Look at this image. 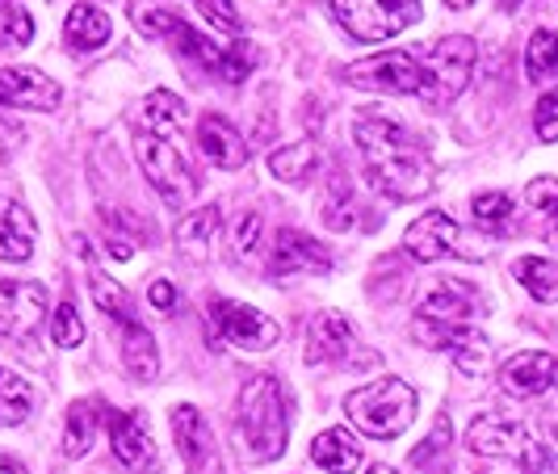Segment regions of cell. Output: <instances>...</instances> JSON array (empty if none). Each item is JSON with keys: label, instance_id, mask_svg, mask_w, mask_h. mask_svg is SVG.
<instances>
[{"label": "cell", "instance_id": "cell-18", "mask_svg": "<svg viewBox=\"0 0 558 474\" xmlns=\"http://www.w3.org/2000/svg\"><path fill=\"white\" fill-rule=\"evenodd\" d=\"M500 387L517 399H533L558 387V357L555 353H517L500 365Z\"/></svg>", "mask_w": 558, "mask_h": 474}, {"label": "cell", "instance_id": "cell-6", "mask_svg": "<svg viewBox=\"0 0 558 474\" xmlns=\"http://www.w3.org/2000/svg\"><path fill=\"white\" fill-rule=\"evenodd\" d=\"M344 81L357 88H378V93H408L428 106L433 97V76L420 51H387V56L362 59L344 72Z\"/></svg>", "mask_w": 558, "mask_h": 474}, {"label": "cell", "instance_id": "cell-4", "mask_svg": "<svg viewBox=\"0 0 558 474\" xmlns=\"http://www.w3.org/2000/svg\"><path fill=\"white\" fill-rule=\"evenodd\" d=\"M475 315H478L475 290H471L466 281H441V285L424 299L412 332H416V340L428 344V349H458V344H466V340L475 336V328H471Z\"/></svg>", "mask_w": 558, "mask_h": 474}, {"label": "cell", "instance_id": "cell-37", "mask_svg": "<svg viewBox=\"0 0 558 474\" xmlns=\"http://www.w3.org/2000/svg\"><path fill=\"white\" fill-rule=\"evenodd\" d=\"M51 340H56L59 349H76L84 340V324L72 303H59L56 315H51Z\"/></svg>", "mask_w": 558, "mask_h": 474}, {"label": "cell", "instance_id": "cell-31", "mask_svg": "<svg viewBox=\"0 0 558 474\" xmlns=\"http://www.w3.org/2000/svg\"><path fill=\"white\" fill-rule=\"evenodd\" d=\"M88 290H93L97 307L106 311L110 319H118L122 328H126V324H135V307H131V294H126V290H122V285H118L113 278H106L101 269H93V274H88Z\"/></svg>", "mask_w": 558, "mask_h": 474}, {"label": "cell", "instance_id": "cell-32", "mask_svg": "<svg viewBox=\"0 0 558 474\" xmlns=\"http://www.w3.org/2000/svg\"><path fill=\"white\" fill-rule=\"evenodd\" d=\"M29 403H34V399H29L26 378L0 365V428L22 424V420L29 416Z\"/></svg>", "mask_w": 558, "mask_h": 474}, {"label": "cell", "instance_id": "cell-25", "mask_svg": "<svg viewBox=\"0 0 558 474\" xmlns=\"http://www.w3.org/2000/svg\"><path fill=\"white\" fill-rule=\"evenodd\" d=\"M122 362L126 369L140 378V382H151L160 374V349H156V336L143 328L140 319L126 324V336H122Z\"/></svg>", "mask_w": 558, "mask_h": 474}, {"label": "cell", "instance_id": "cell-27", "mask_svg": "<svg viewBox=\"0 0 558 474\" xmlns=\"http://www.w3.org/2000/svg\"><path fill=\"white\" fill-rule=\"evenodd\" d=\"M512 278L530 290L537 303H558V265L546 256H521L512 265Z\"/></svg>", "mask_w": 558, "mask_h": 474}, {"label": "cell", "instance_id": "cell-41", "mask_svg": "<svg viewBox=\"0 0 558 474\" xmlns=\"http://www.w3.org/2000/svg\"><path fill=\"white\" fill-rule=\"evenodd\" d=\"M231 248H235V256H256V248H260V215H244L240 223L231 227Z\"/></svg>", "mask_w": 558, "mask_h": 474}, {"label": "cell", "instance_id": "cell-15", "mask_svg": "<svg viewBox=\"0 0 558 474\" xmlns=\"http://www.w3.org/2000/svg\"><path fill=\"white\" fill-rule=\"evenodd\" d=\"M210 319H215V332L240 344V349H274L278 344V324L265 319L260 311L244 307V303H227V299H210Z\"/></svg>", "mask_w": 558, "mask_h": 474}, {"label": "cell", "instance_id": "cell-46", "mask_svg": "<svg viewBox=\"0 0 558 474\" xmlns=\"http://www.w3.org/2000/svg\"><path fill=\"white\" fill-rule=\"evenodd\" d=\"M500 9H508V13H512V9H521V0H500Z\"/></svg>", "mask_w": 558, "mask_h": 474}, {"label": "cell", "instance_id": "cell-45", "mask_svg": "<svg viewBox=\"0 0 558 474\" xmlns=\"http://www.w3.org/2000/svg\"><path fill=\"white\" fill-rule=\"evenodd\" d=\"M449 9H466V4H475V0H446Z\"/></svg>", "mask_w": 558, "mask_h": 474}, {"label": "cell", "instance_id": "cell-44", "mask_svg": "<svg viewBox=\"0 0 558 474\" xmlns=\"http://www.w3.org/2000/svg\"><path fill=\"white\" fill-rule=\"evenodd\" d=\"M365 474H399V471H395V466H369Z\"/></svg>", "mask_w": 558, "mask_h": 474}, {"label": "cell", "instance_id": "cell-17", "mask_svg": "<svg viewBox=\"0 0 558 474\" xmlns=\"http://www.w3.org/2000/svg\"><path fill=\"white\" fill-rule=\"evenodd\" d=\"M63 101L59 81H51L38 68H4L0 72V106H17V110H56Z\"/></svg>", "mask_w": 558, "mask_h": 474}, {"label": "cell", "instance_id": "cell-33", "mask_svg": "<svg viewBox=\"0 0 558 474\" xmlns=\"http://www.w3.org/2000/svg\"><path fill=\"white\" fill-rule=\"evenodd\" d=\"M525 68H530V81H550L558 76V34L555 29H537L525 47Z\"/></svg>", "mask_w": 558, "mask_h": 474}, {"label": "cell", "instance_id": "cell-19", "mask_svg": "<svg viewBox=\"0 0 558 474\" xmlns=\"http://www.w3.org/2000/svg\"><path fill=\"white\" fill-rule=\"evenodd\" d=\"M197 147L206 151L210 165L223 168V172H235V168H244V160H248V143L240 139V131L227 118H219V113H206L197 122Z\"/></svg>", "mask_w": 558, "mask_h": 474}, {"label": "cell", "instance_id": "cell-35", "mask_svg": "<svg viewBox=\"0 0 558 474\" xmlns=\"http://www.w3.org/2000/svg\"><path fill=\"white\" fill-rule=\"evenodd\" d=\"M475 223L487 231V235H500L504 227L512 223V197L508 194H478L475 206H471Z\"/></svg>", "mask_w": 558, "mask_h": 474}, {"label": "cell", "instance_id": "cell-29", "mask_svg": "<svg viewBox=\"0 0 558 474\" xmlns=\"http://www.w3.org/2000/svg\"><path fill=\"white\" fill-rule=\"evenodd\" d=\"M223 227V215H219V206H197L190 219H181L177 227V244L185 252H197V256H206L210 248V240H215V231Z\"/></svg>", "mask_w": 558, "mask_h": 474}, {"label": "cell", "instance_id": "cell-39", "mask_svg": "<svg viewBox=\"0 0 558 474\" xmlns=\"http://www.w3.org/2000/svg\"><path fill=\"white\" fill-rule=\"evenodd\" d=\"M197 9H202V17H206L215 29H223V34H235V38H240L244 22H240V13H235L231 0H197Z\"/></svg>", "mask_w": 558, "mask_h": 474}, {"label": "cell", "instance_id": "cell-3", "mask_svg": "<svg viewBox=\"0 0 558 474\" xmlns=\"http://www.w3.org/2000/svg\"><path fill=\"white\" fill-rule=\"evenodd\" d=\"M240 433L248 441V453L256 462H274L286 453L290 437V412L274 374H256L240 391Z\"/></svg>", "mask_w": 558, "mask_h": 474}, {"label": "cell", "instance_id": "cell-13", "mask_svg": "<svg viewBox=\"0 0 558 474\" xmlns=\"http://www.w3.org/2000/svg\"><path fill=\"white\" fill-rule=\"evenodd\" d=\"M47 319V285L0 278V336L26 340Z\"/></svg>", "mask_w": 558, "mask_h": 474}, {"label": "cell", "instance_id": "cell-36", "mask_svg": "<svg viewBox=\"0 0 558 474\" xmlns=\"http://www.w3.org/2000/svg\"><path fill=\"white\" fill-rule=\"evenodd\" d=\"M530 202L537 206V215L550 223V235H555V244H558V181L555 177H537V181H530Z\"/></svg>", "mask_w": 558, "mask_h": 474}, {"label": "cell", "instance_id": "cell-34", "mask_svg": "<svg viewBox=\"0 0 558 474\" xmlns=\"http://www.w3.org/2000/svg\"><path fill=\"white\" fill-rule=\"evenodd\" d=\"M34 38V17L22 4H4L0 9V51H22Z\"/></svg>", "mask_w": 558, "mask_h": 474}, {"label": "cell", "instance_id": "cell-16", "mask_svg": "<svg viewBox=\"0 0 558 474\" xmlns=\"http://www.w3.org/2000/svg\"><path fill=\"white\" fill-rule=\"evenodd\" d=\"M332 269V252L303 231H278L269 244V274L274 278H294V274H324Z\"/></svg>", "mask_w": 558, "mask_h": 474}, {"label": "cell", "instance_id": "cell-11", "mask_svg": "<svg viewBox=\"0 0 558 474\" xmlns=\"http://www.w3.org/2000/svg\"><path fill=\"white\" fill-rule=\"evenodd\" d=\"M403 248H408V256L424 260V265L446 260V256H458V260H483V248H471V244L462 240V231H458V223L449 219L446 210H428V215H420L416 223L403 231Z\"/></svg>", "mask_w": 558, "mask_h": 474}, {"label": "cell", "instance_id": "cell-23", "mask_svg": "<svg viewBox=\"0 0 558 474\" xmlns=\"http://www.w3.org/2000/svg\"><path fill=\"white\" fill-rule=\"evenodd\" d=\"M311 462L332 474H353L362 466V446L344 428H328V433H319L311 441Z\"/></svg>", "mask_w": 558, "mask_h": 474}, {"label": "cell", "instance_id": "cell-1", "mask_svg": "<svg viewBox=\"0 0 558 474\" xmlns=\"http://www.w3.org/2000/svg\"><path fill=\"white\" fill-rule=\"evenodd\" d=\"M353 139L365 160V177L378 194L391 202H420L433 194V160L424 139L412 131L383 122V118H362L353 126Z\"/></svg>", "mask_w": 558, "mask_h": 474}, {"label": "cell", "instance_id": "cell-2", "mask_svg": "<svg viewBox=\"0 0 558 474\" xmlns=\"http://www.w3.org/2000/svg\"><path fill=\"white\" fill-rule=\"evenodd\" d=\"M135 22H140V29L156 34V38H172L181 56L194 59L197 68H206V72H215V76H223V81H231V84L248 81V72L256 68V59H260L248 38H231V47H219V42H210L206 34H197L194 26H185L177 13L147 9Z\"/></svg>", "mask_w": 558, "mask_h": 474}, {"label": "cell", "instance_id": "cell-22", "mask_svg": "<svg viewBox=\"0 0 558 474\" xmlns=\"http://www.w3.org/2000/svg\"><path fill=\"white\" fill-rule=\"evenodd\" d=\"M110 416V408L97 399H76L72 408H68V420H63V453L68 458H81L88 453V446L97 441V424Z\"/></svg>", "mask_w": 558, "mask_h": 474}, {"label": "cell", "instance_id": "cell-5", "mask_svg": "<svg viewBox=\"0 0 558 474\" xmlns=\"http://www.w3.org/2000/svg\"><path fill=\"white\" fill-rule=\"evenodd\" d=\"M349 420L374 441H395L416 420V391L403 378H378L344 399Z\"/></svg>", "mask_w": 558, "mask_h": 474}, {"label": "cell", "instance_id": "cell-7", "mask_svg": "<svg viewBox=\"0 0 558 474\" xmlns=\"http://www.w3.org/2000/svg\"><path fill=\"white\" fill-rule=\"evenodd\" d=\"M336 22L357 42H387L420 22V0H332Z\"/></svg>", "mask_w": 558, "mask_h": 474}, {"label": "cell", "instance_id": "cell-26", "mask_svg": "<svg viewBox=\"0 0 558 474\" xmlns=\"http://www.w3.org/2000/svg\"><path fill=\"white\" fill-rule=\"evenodd\" d=\"M449 449H453V428H449V416L441 412L437 424H433V433L412 449V471H424V474H449Z\"/></svg>", "mask_w": 558, "mask_h": 474}, {"label": "cell", "instance_id": "cell-28", "mask_svg": "<svg viewBox=\"0 0 558 474\" xmlns=\"http://www.w3.org/2000/svg\"><path fill=\"white\" fill-rule=\"evenodd\" d=\"M143 118H147V131H151V135L172 139V135L185 126V118H190V113H185V101H181L177 93H165V88H160V93H151V97H147Z\"/></svg>", "mask_w": 558, "mask_h": 474}, {"label": "cell", "instance_id": "cell-10", "mask_svg": "<svg viewBox=\"0 0 558 474\" xmlns=\"http://www.w3.org/2000/svg\"><path fill=\"white\" fill-rule=\"evenodd\" d=\"M466 446L475 449L478 458H512L525 471H542L546 466V449L537 446V437H533L525 424H517V420L478 416L466 428Z\"/></svg>", "mask_w": 558, "mask_h": 474}, {"label": "cell", "instance_id": "cell-12", "mask_svg": "<svg viewBox=\"0 0 558 474\" xmlns=\"http://www.w3.org/2000/svg\"><path fill=\"white\" fill-rule=\"evenodd\" d=\"M172 437H177V449H181L190 474H223V449H219L210 424L197 408H190V403L172 408Z\"/></svg>", "mask_w": 558, "mask_h": 474}, {"label": "cell", "instance_id": "cell-40", "mask_svg": "<svg viewBox=\"0 0 558 474\" xmlns=\"http://www.w3.org/2000/svg\"><path fill=\"white\" fill-rule=\"evenodd\" d=\"M533 131H537L542 143H558V88H550V93L537 101V110H533Z\"/></svg>", "mask_w": 558, "mask_h": 474}, {"label": "cell", "instance_id": "cell-14", "mask_svg": "<svg viewBox=\"0 0 558 474\" xmlns=\"http://www.w3.org/2000/svg\"><path fill=\"white\" fill-rule=\"evenodd\" d=\"M110 446L113 458L126 466L131 474H151L160 471V449L147 433L143 412H110Z\"/></svg>", "mask_w": 558, "mask_h": 474}, {"label": "cell", "instance_id": "cell-30", "mask_svg": "<svg viewBox=\"0 0 558 474\" xmlns=\"http://www.w3.org/2000/svg\"><path fill=\"white\" fill-rule=\"evenodd\" d=\"M315 168H319V147H315V143L281 147V151L269 156V172H274L278 181H307Z\"/></svg>", "mask_w": 558, "mask_h": 474}, {"label": "cell", "instance_id": "cell-24", "mask_svg": "<svg viewBox=\"0 0 558 474\" xmlns=\"http://www.w3.org/2000/svg\"><path fill=\"white\" fill-rule=\"evenodd\" d=\"M38 227L17 202H0V260H26Z\"/></svg>", "mask_w": 558, "mask_h": 474}, {"label": "cell", "instance_id": "cell-20", "mask_svg": "<svg viewBox=\"0 0 558 474\" xmlns=\"http://www.w3.org/2000/svg\"><path fill=\"white\" fill-rule=\"evenodd\" d=\"M63 42L76 51V56H93L110 42V17L97 9V4H76L63 22Z\"/></svg>", "mask_w": 558, "mask_h": 474}, {"label": "cell", "instance_id": "cell-42", "mask_svg": "<svg viewBox=\"0 0 558 474\" xmlns=\"http://www.w3.org/2000/svg\"><path fill=\"white\" fill-rule=\"evenodd\" d=\"M147 299H151V307L160 311V315H172V311H177V290H172L168 281H151Z\"/></svg>", "mask_w": 558, "mask_h": 474}, {"label": "cell", "instance_id": "cell-43", "mask_svg": "<svg viewBox=\"0 0 558 474\" xmlns=\"http://www.w3.org/2000/svg\"><path fill=\"white\" fill-rule=\"evenodd\" d=\"M0 474H26V471H22V462H13V458L0 453Z\"/></svg>", "mask_w": 558, "mask_h": 474}, {"label": "cell", "instance_id": "cell-8", "mask_svg": "<svg viewBox=\"0 0 558 474\" xmlns=\"http://www.w3.org/2000/svg\"><path fill=\"white\" fill-rule=\"evenodd\" d=\"M135 156H140L143 172L151 181V190L172 202V206H190L197 197V177L190 172L185 156L165 139V135H151V131H140L135 135Z\"/></svg>", "mask_w": 558, "mask_h": 474}, {"label": "cell", "instance_id": "cell-9", "mask_svg": "<svg viewBox=\"0 0 558 474\" xmlns=\"http://www.w3.org/2000/svg\"><path fill=\"white\" fill-rule=\"evenodd\" d=\"M420 56L428 63V76H433V97H428V106H449V101H458L462 93H466V84H471V72H475V38H466V34H449V38H437V42H428V47H420Z\"/></svg>", "mask_w": 558, "mask_h": 474}, {"label": "cell", "instance_id": "cell-38", "mask_svg": "<svg viewBox=\"0 0 558 474\" xmlns=\"http://www.w3.org/2000/svg\"><path fill=\"white\" fill-rule=\"evenodd\" d=\"M324 223L332 227V231H353V227L362 223V206H357V197L353 194H328V206H324Z\"/></svg>", "mask_w": 558, "mask_h": 474}, {"label": "cell", "instance_id": "cell-21", "mask_svg": "<svg viewBox=\"0 0 558 474\" xmlns=\"http://www.w3.org/2000/svg\"><path fill=\"white\" fill-rule=\"evenodd\" d=\"M349 349H353V328H349V319L344 315H319L315 319V328H311V344H307V362L319 365V362H344L349 357Z\"/></svg>", "mask_w": 558, "mask_h": 474}]
</instances>
